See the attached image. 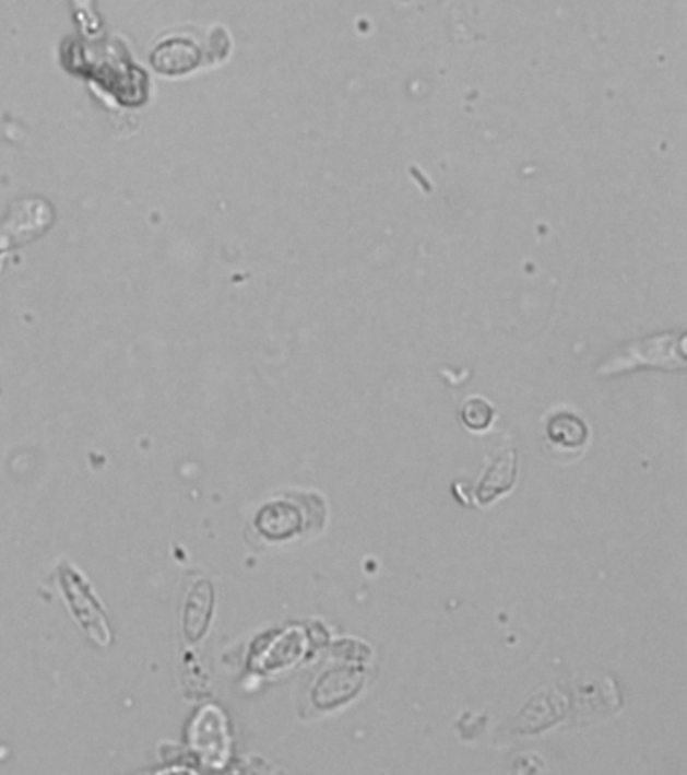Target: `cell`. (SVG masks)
Instances as JSON below:
<instances>
[{
	"mask_svg": "<svg viewBox=\"0 0 687 775\" xmlns=\"http://www.w3.org/2000/svg\"><path fill=\"white\" fill-rule=\"evenodd\" d=\"M305 526V517L291 501H273L257 515V529L264 538L288 539L298 536Z\"/></svg>",
	"mask_w": 687,
	"mask_h": 775,
	"instance_id": "obj_2",
	"label": "cell"
},
{
	"mask_svg": "<svg viewBox=\"0 0 687 775\" xmlns=\"http://www.w3.org/2000/svg\"><path fill=\"white\" fill-rule=\"evenodd\" d=\"M548 443L560 453H581L589 441V428L571 412H558L546 422Z\"/></svg>",
	"mask_w": 687,
	"mask_h": 775,
	"instance_id": "obj_3",
	"label": "cell"
},
{
	"mask_svg": "<svg viewBox=\"0 0 687 775\" xmlns=\"http://www.w3.org/2000/svg\"><path fill=\"white\" fill-rule=\"evenodd\" d=\"M514 479H517V455L514 450H502L488 467L476 495L482 503H490L508 489H512Z\"/></svg>",
	"mask_w": 687,
	"mask_h": 775,
	"instance_id": "obj_4",
	"label": "cell"
},
{
	"mask_svg": "<svg viewBox=\"0 0 687 775\" xmlns=\"http://www.w3.org/2000/svg\"><path fill=\"white\" fill-rule=\"evenodd\" d=\"M462 419L472 431H486L494 421V408L484 398H470L462 408Z\"/></svg>",
	"mask_w": 687,
	"mask_h": 775,
	"instance_id": "obj_5",
	"label": "cell"
},
{
	"mask_svg": "<svg viewBox=\"0 0 687 775\" xmlns=\"http://www.w3.org/2000/svg\"><path fill=\"white\" fill-rule=\"evenodd\" d=\"M59 584L66 591V600L73 617L78 618L79 624L85 631L92 634L97 643H109V629L105 624L104 612L97 604L95 596H93L90 586L85 584V579L75 574L71 567H61V576Z\"/></svg>",
	"mask_w": 687,
	"mask_h": 775,
	"instance_id": "obj_1",
	"label": "cell"
}]
</instances>
